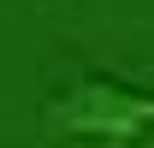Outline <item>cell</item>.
<instances>
[{"label":"cell","instance_id":"1","mask_svg":"<svg viewBox=\"0 0 154 148\" xmlns=\"http://www.w3.org/2000/svg\"><path fill=\"white\" fill-rule=\"evenodd\" d=\"M42 125L54 136H101V142H136L154 125V95L125 89L113 77H77L65 95L48 101Z\"/></svg>","mask_w":154,"mask_h":148},{"label":"cell","instance_id":"2","mask_svg":"<svg viewBox=\"0 0 154 148\" xmlns=\"http://www.w3.org/2000/svg\"><path fill=\"white\" fill-rule=\"evenodd\" d=\"M107 148H131V142H107Z\"/></svg>","mask_w":154,"mask_h":148}]
</instances>
